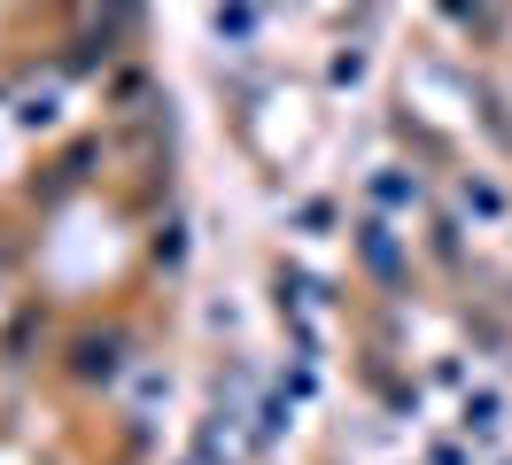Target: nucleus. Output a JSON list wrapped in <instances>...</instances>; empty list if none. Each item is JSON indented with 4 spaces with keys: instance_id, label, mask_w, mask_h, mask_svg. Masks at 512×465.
Returning <instances> with one entry per match:
<instances>
[{
    "instance_id": "nucleus-1",
    "label": "nucleus",
    "mask_w": 512,
    "mask_h": 465,
    "mask_svg": "<svg viewBox=\"0 0 512 465\" xmlns=\"http://www.w3.org/2000/svg\"><path fill=\"white\" fill-rule=\"evenodd\" d=\"M78 372H86V380H94V372H117V349H109V341H86V349H78Z\"/></svg>"
}]
</instances>
